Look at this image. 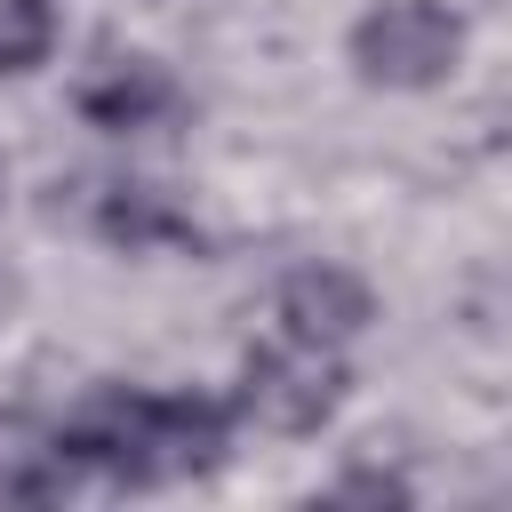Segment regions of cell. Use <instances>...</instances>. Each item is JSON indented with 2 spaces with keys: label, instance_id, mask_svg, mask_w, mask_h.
I'll return each instance as SVG.
<instances>
[{
  "label": "cell",
  "instance_id": "1",
  "mask_svg": "<svg viewBox=\"0 0 512 512\" xmlns=\"http://www.w3.org/2000/svg\"><path fill=\"white\" fill-rule=\"evenodd\" d=\"M224 440H232V400H208V392H136V384H96L48 432V448L64 456V472H96V480H120V488H160V480L216 472Z\"/></svg>",
  "mask_w": 512,
  "mask_h": 512
},
{
  "label": "cell",
  "instance_id": "6",
  "mask_svg": "<svg viewBox=\"0 0 512 512\" xmlns=\"http://www.w3.org/2000/svg\"><path fill=\"white\" fill-rule=\"evenodd\" d=\"M96 232H104L112 248L144 256V248H184V240H192V216H184V208H168L152 184H112V192H104V208H96Z\"/></svg>",
  "mask_w": 512,
  "mask_h": 512
},
{
  "label": "cell",
  "instance_id": "2",
  "mask_svg": "<svg viewBox=\"0 0 512 512\" xmlns=\"http://www.w3.org/2000/svg\"><path fill=\"white\" fill-rule=\"evenodd\" d=\"M464 56V24L440 0H376L352 24V64L376 88H440Z\"/></svg>",
  "mask_w": 512,
  "mask_h": 512
},
{
  "label": "cell",
  "instance_id": "5",
  "mask_svg": "<svg viewBox=\"0 0 512 512\" xmlns=\"http://www.w3.org/2000/svg\"><path fill=\"white\" fill-rule=\"evenodd\" d=\"M80 120H96V128H152L160 112H176V80L160 72V64H144V56H128V64H104L96 80H80Z\"/></svg>",
  "mask_w": 512,
  "mask_h": 512
},
{
  "label": "cell",
  "instance_id": "7",
  "mask_svg": "<svg viewBox=\"0 0 512 512\" xmlns=\"http://www.w3.org/2000/svg\"><path fill=\"white\" fill-rule=\"evenodd\" d=\"M56 48V0H0V80H24Z\"/></svg>",
  "mask_w": 512,
  "mask_h": 512
},
{
  "label": "cell",
  "instance_id": "3",
  "mask_svg": "<svg viewBox=\"0 0 512 512\" xmlns=\"http://www.w3.org/2000/svg\"><path fill=\"white\" fill-rule=\"evenodd\" d=\"M344 360L328 352V344H264V352H248V368H240V392H232V408L248 416V424H264V432H320L336 408H344Z\"/></svg>",
  "mask_w": 512,
  "mask_h": 512
},
{
  "label": "cell",
  "instance_id": "4",
  "mask_svg": "<svg viewBox=\"0 0 512 512\" xmlns=\"http://www.w3.org/2000/svg\"><path fill=\"white\" fill-rule=\"evenodd\" d=\"M272 312H280V328H288L296 344H328V352H336L344 336H360V328L376 320V296H368V280H352L344 264H304V272L280 280Z\"/></svg>",
  "mask_w": 512,
  "mask_h": 512
},
{
  "label": "cell",
  "instance_id": "8",
  "mask_svg": "<svg viewBox=\"0 0 512 512\" xmlns=\"http://www.w3.org/2000/svg\"><path fill=\"white\" fill-rule=\"evenodd\" d=\"M336 496H368V504H408V480H392V472H344V480H336Z\"/></svg>",
  "mask_w": 512,
  "mask_h": 512
}]
</instances>
